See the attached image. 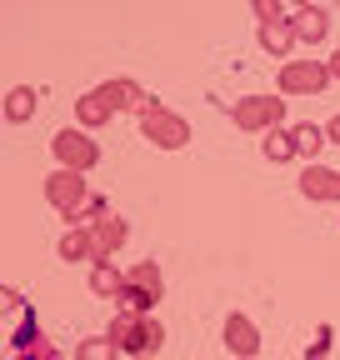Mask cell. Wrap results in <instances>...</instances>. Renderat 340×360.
Returning a JSON list of instances; mask_svg holds the SVG:
<instances>
[{
	"mask_svg": "<svg viewBox=\"0 0 340 360\" xmlns=\"http://www.w3.org/2000/svg\"><path fill=\"white\" fill-rule=\"evenodd\" d=\"M105 335L120 345V355H160L165 350V326L155 321V315H125V310H115Z\"/></svg>",
	"mask_w": 340,
	"mask_h": 360,
	"instance_id": "cell-1",
	"label": "cell"
},
{
	"mask_svg": "<svg viewBox=\"0 0 340 360\" xmlns=\"http://www.w3.org/2000/svg\"><path fill=\"white\" fill-rule=\"evenodd\" d=\"M261 155H266L270 165H290V160H301V146H295L290 125H285V130H270V135H266V141H261Z\"/></svg>",
	"mask_w": 340,
	"mask_h": 360,
	"instance_id": "cell-18",
	"label": "cell"
},
{
	"mask_svg": "<svg viewBox=\"0 0 340 360\" xmlns=\"http://www.w3.org/2000/svg\"><path fill=\"white\" fill-rule=\"evenodd\" d=\"M75 360H120V345L110 335H85L75 340Z\"/></svg>",
	"mask_w": 340,
	"mask_h": 360,
	"instance_id": "cell-21",
	"label": "cell"
},
{
	"mask_svg": "<svg viewBox=\"0 0 340 360\" xmlns=\"http://www.w3.org/2000/svg\"><path fill=\"white\" fill-rule=\"evenodd\" d=\"M285 96H240L230 101V125L245 130V135H270V130H285Z\"/></svg>",
	"mask_w": 340,
	"mask_h": 360,
	"instance_id": "cell-3",
	"label": "cell"
},
{
	"mask_svg": "<svg viewBox=\"0 0 340 360\" xmlns=\"http://www.w3.org/2000/svg\"><path fill=\"white\" fill-rule=\"evenodd\" d=\"M290 135H295V146H301V155H310V165H315V155L330 146V135H325V125H310V120H301V125H290Z\"/></svg>",
	"mask_w": 340,
	"mask_h": 360,
	"instance_id": "cell-20",
	"label": "cell"
},
{
	"mask_svg": "<svg viewBox=\"0 0 340 360\" xmlns=\"http://www.w3.org/2000/svg\"><path fill=\"white\" fill-rule=\"evenodd\" d=\"M325 65H330V80H340V45L330 51V60H325Z\"/></svg>",
	"mask_w": 340,
	"mask_h": 360,
	"instance_id": "cell-26",
	"label": "cell"
},
{
	"mask_svg": "<svg viewBox=\"0 0 340 360\" xmlns=\"http://www.w3.org/2000/svg\"><path fill=\"white\" fill-rule=\"evenodd\" d=\"M15 360H46V355H35V350H30V355H15Z\"/></svg>",
	"mask_w": 340,
	"mask_h": 360,
	"instance_id": "cell-27",
	"label": "cell"
},
{
	"mask_svg": "<svg viewBox=\"0 0 340 360\" xmlns=\"http://www.w3.org/2000/svg\"><path fill=\"white\" fill-rule=\"evenodd\" d=\"M255 40H261V51L270 56V60H290V51H295V45H301V40H295V25L290 20H270V25H261V30H255Z\"/></svg>",
	"mask_w": 340,
	"mask_h": 360,
	"instance_id": "cell-10",
	"label": "cell"
},
{
	"mask_svg": "<svg viewBox=\"0 0 340 360\" xmlns=\"http://www.w3.org/2000/svg\"><path fill=\"white\" fill-rule=\"evenodd\" d=\"M290 25H295V40H301V45H325V35H330V11H325V6H301Z\"/></svg>",
	"mask_w": 340,
	"mask_h": 360,
	"instance_id": "cell-11",
	"label": "cell"
},
{
	"mask_svg": "<svg viewBox=\"0 0 340 360\" xmlns=\"http://www.w3.org/2000/svg\"><path fill=\"white\" fill-rule=\"evenodd\" d=\"M325 135H330V146H340V115H330V120H325Z\"/></svg>",
	"mask_w": 340,
	"mask_h": 360,
	"instance_id": "cell-24",
	"label": "cell"
},
{
	"mask_svg": "<svg viewBox=\"0 0 340 360\" xmlns=\"http://www.w3.org/2000/svg\"><path fill=\"white\" fill-rule=\"evenodd\" d=\"M91 236H96V265H100V260H115V255L125 250V240H131V225H125L120 215H105V220L91 225Z\"/></svg>",
	"mask_w": 340,
	"mask_h": 360,
	"instance_id": "cell-9",
	"label": "cell"
},
{
	"mask_svg": "<svg viewBox=\"0 0 340 360\" xmlns=\"http://www.w3.org/2000/svg\"><path fill=\"white\" fill-rule=\"evenodd\" d=\"M125 285H136V290H145L155 305L165 300V276H160V265L155 260H136L131 270H125Z\"/></svg>",
	"mask_w": 340,
	"mask_h": 360,
	"instance_id": "cell-16",
	"label": "cell"
},
{
	"mask_svg": "<svg viewBox=\"0 0 340 360\" xmlns=\"http://www.w3.org/2000/svg\"><path fill=\"white\" fill-rule=\"evenodd\" d=\"M0 305H6L11 315H25V295H20L15 285H6V290H0Z\"/></svg>",
	"mask_w": 340,
	"mask_h": 360,
	"instance_id": "cell-23",
	"label": "cell"
},
{
	"mask_svg": "<svg viewBox=\"0 0 340 360\" xmlns=\"http://www.w3.org/2000/svg\"><path fill=\"white\" fill-rule=\"evenodd\" d=\"M330 340H335V330H330V326H320V330H315V340L306 345V360H330Z\"/></svg>",
	"mask_w": 340,
	"mask_h": 360,
	"instance_id": "cell-22",
	"label": "cell"
},
{
	"mask_svg": "<svg viewBox=\"0 0 340 360\" xmlns=\"http://www.w3.org/2000/svg\"><path fill=\"white\" fill-rule=\"evenodd\" d=\"M301 195L310 205H340V170L335 165H306L301 170Z\"/></svg>",
	"mask_w": 340,
	"mask_h": 360,
	"instance_id": "cell-8",
	"label": "cell"
},
{
	"mask_svg": "<svg viewBox=\"0 0 340 360\" xmlns=\"http://www.w3.org/2000/svg\"><path fill=\"white\" fill-rule=\"evenodd\" d=\"M55 255H60L65 265H80V260L96 265V236L85 231V225H65V236L55 240Z\"/></svg>",
	"mask_w": 340,
	"mask_h": 360,
	"instance_id": "cell-12",
	"label": "cell"
},
{
	"mask_svg": "<svg viewBox=\"0 0 340 360\" xmlns=\"http://www.w3.org/2000/svg\"><path fill=\"white\" fill-rule=\"evenodd\" d=\"M51 155L60 170H80V175H91L100 165V146L91 141V130H80V125H65L51 135Z\"/></svg>",
	"mask_w": 340,
	"mask_h": 360,
	"instance_id": "cell-4",
	"label": "cell"
},
{
	"mask_svg": "<svg viewBox=\"0 0 340 360\" xmlns=\"http://www.w3.org/2000/svg\"><path fill=\"white\" fill-rule=\"evenodd\" d=\"M136 120H140V135H145L155 150H185V146H190V120L176 115V110H170L165 101H155V96L140 105Z\"/></svg>",
	"mask_w": 340,
	"mask_h": 360,
	"instance_id": "cell-2",
	"label": "cell"
},
{
	"mask_svg": "<svg viewBox=\"0 0 340 360\" xmlns=\"http://www.w3.org/2000/svg\"><path fill=\"white\" fill-rule=\"evenodd\" d=\"M110 115H115V105L100 96V85H96V90H85V96L75 101V120H80V130H100V125H110Z\"/></svg>",
	"mask_w": 340,
	"mask_h": 360,
	"instance_id": "cell-14",
	"label": "cell"
},
{
	"mask_svg": "<svg viewBox=\"0 0 340 360\" xmlns=\"http://www.w3.org/2000/svg\"><path fill=\"white\" fill-rule=\"evenodd\" d=\"M40 340H46V335H40V326H35V310H25L20 321L11 326V350L15 355H30V350H40Z\"/></svg>",
	"mask_w": 340,
	"mask_h": 360,
	"instance_id": "cell-19",
	"label": "cell"
},
{
	"mask_svg": "<svg viewBox=\"0 0 340 360\" xmlns=\"http://www.w3.org/2000/svg\"><path fill=\"white\" fill-rule=\"evenodd\" d=\"M330 85V65L325 60H285L275 75V96H320Z\"/></svg>",
	"mask_w": 340,
	"mask_h": 360,
	"instance_id": "cell-5",
	"label": "cell"
},
{
	"mask_svg": "<svg viewBox=\"0 0 340 360\" xmlns=\"http://www.w3.org/2000/svg\"><path fill=\"white\" fill-rule=\"evenodd\" d=\"M35 110H40V90H30V85H11L6 90V120L11 125L35 120Z\"/></svg>",
	"mask_w": 340,
	"mask_h": 360,
	"instance_id": "cell-17",
	"label": "cell"
},
{
	"mask_svg": "<svg viewBox=\"0 0 340 360\" xmlns=\"http://www.w3.org/2000/svg\"><path fill=\"white\" fill-rule=\"evenodd\" d=\"M46 200L60 210V220H70L85 200H91V186H85L80 170H60V165H55V170L46 175Z\"/></svg>",
	"mask_w": 340,
	"mask_h": 360,
	"instance_id": "cell-6",
	"label": "cell"
},
{
	"mask_svg": "<svg viewBox=\"0 0 340 360\" xmlns=\"http://www.w3.org/2000/svg\"><path fill=\"white\" fill-rule=\"evenodd\" d=\"M35 355H46V360H60V345H51V340H40V350Z\"/></svg>",
	"mask_w": 340,
	"mask_h": 360,
	"instance_id": "cell-25",
	"label": "cell"
},
{
	"mask_svg": "<svg viewBox=\"0 0 340 360\" xmlns=\"http://www.w3.org/2000/svg\"><path fill=\"white\" fill-rule=\"evenodd\" d=\"M100 96H105V101L115 105V115H120V110H136V115H140V105L150 101V96H145V90H140V85H136L131 75H115V80H100Z\"/></svg>",
	"mask_w": 340,
	"mask_h": 360,
	"instance_id": "cell-13",
	"label": "cell"
},
{
	"mask_svg": "<svg viewBox=\"0 0 340 360\" xmlns=\"http://www.w3.org/2000/svg\"><path fill=\"white\" fill-rule=\"evenodd\" d=\"M221 340H225V350H230L235 360H255V355H261V326H255L245 310H230V315H225Z\"/></svg>",
	"mask_w": 340,
	"mask_h": 360,
	"instance_id": "cell-7",
	"label": "cell"
},
{
	"mask_svg": "<svg viewBox=\"0 0 340 360\" xmlns=\"http://www.w3.org/2000/svg\"><path fill=\"white\" fill-rule=\"evenodd\" d=\"M85 285H91V295H100V300L115 305V295L125 290V270L115 260H100V265H91V281H85Z\"/></svg>",
	"mask_w": 340,
	"mask_h": 360,
	"instance_id": "cell-15",
	"label": "cell"
}]
</instances>
